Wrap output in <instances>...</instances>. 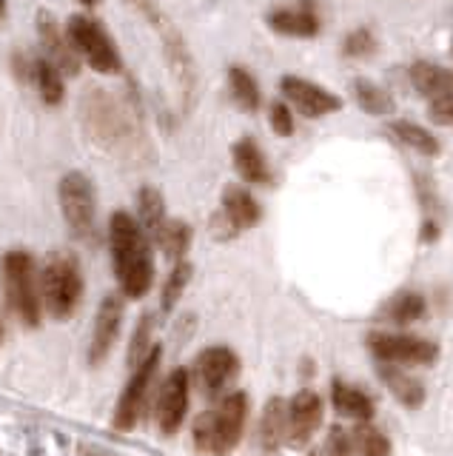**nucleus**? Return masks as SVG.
<instances>
[{"label":"nucleus","instance_id":"23","mask_svg":"<svg viewBox=\"0 0 453 456\" xmlns=\"http://www.w3.org/2000/svg\"><path fill=\"white\" fill-rule=\"evenodd\" d=\"M260 439L265 451H277L282 439H288V403L282 399H271L263 411L260 422Z\"/></svg>","mask_w":453,"mask_h":456},{"label":"nucleus","instance_id":"15","mask_svg":"<svg viewBox=\"0 0 453 456\" xmlns=\"http://www.w3.org/2000/svg\"><path fill=\"white\" fill-rule=\"evenodd\" d=\"M86 114H89V126L97 134V140H103L106 146H117L125 137V120L120 109L115 106V100L103 92H94L86 97Z\"/></svg>","mask_w":453,"mask_h":456},{"label":"nucleus","instance_id":"21","mask_svg":"<svg viewBox=\"0 0 453 456\" xmlns=\"http://www.w3.org/2000/svg\"><path fill=\"white\" fill-rule=\"evenodd\" d=\"M410 83L417 86V92L425 94L428 100L439 97V94H448L453 92V75L448 69L428 63V61H417L410 66Z\"/></svg>","mask_w":453,"mask_h":456},{"label":"nucleus","instance_id":"9","mask_svg":"<svg viewBox=\"0 0 453 456\" xmlns=\"http://www.w3.org/2000/svg\"><path fill=\"white\" fill-rule=\"evenodd\" d=\"M123 297L117 294H106L101 299L94 314V328H92V339H89V365H103L109 360L111 348L120 337L123 328Z\"/></svg>","mask_w":453,"mask_h":456},{"label":"nucleus","instance_id":"8","mask_svg":"<svg viewBox=\"0 0 453 456\" xmlns=\"http://www.w3.org/2000/svg\"><path fill=\"white\" fill-rule=\"evenodd\" d=\"M368 348L374 351L379 362L393 365H428L439 356L436 342L410 334H371L368 337Z\"/></svg>","mask_w":453,"mask_h":456},{"label":"nucleus","instance_id":"24","mask_svg":"<svg viewBox=\"0 0 453 456\" xmlns=\"http://www.w3.org/2000/svg\"><path fill=\"white\" fill-rule=\"evenodd\" d=\"M154 242L160 246V251L168 260H186V251L191 248V225L186 220H172L168 217L163 228L154 234Z\"/></svg>","mask_w":453,"mask_h":456},{"label":"nucleus","instance_id":"26","mask_svg":"<svg viewBox=\"0 0 453 456\" xmlns=\"http://www.w3.org/2000/svg\"><path fill=\"white\" fill-rule=\"evenodd\" d=\"M391 134H393L396 140H400L405 149H410V151H419V154H425V157L439 154V140H436L425 126H419V123L393 120V123H391Z\"/></svg>","mask_w":453,"mask_h":456},{"label":"nucleus","instance_id":"12","mask_svg":"<svg viewBox=\"0 0 453 456\" xmlns=\"http://www.w3.org/2000/svg\"><path fill=\"white\" fill-rule=\"evenodd\" d=\"M237 368H239V360L231 348L211 346L197 356L194 377H197V385H200L208 396H214L225 388V385H229V379H234Z\"/></svg>","mask_w":453,"mask_h":456},{"label":"nucleus","instance_id":"32","mask_svg":"<svg viewBox=\"0 0 453 456\" xmlns=\"http://www.w3.org/2000/svg\"><path fill=\"white\" fill-rule=\"evenodd\" d=\"M151 328H154V320H151V314H143L134 328V337H132V346H129V365L134 368L137 362H143L146 360V354L154 348L151 346Z\"/></svg>","mask_w":453,"mask_h":456},{"label":"nucleus","instance_id":"10","mask_svg":"<svg viewBox=\"0 0 453 456\" xmlns=\"http://www.w3.org/2000/svg\"><path fill=\"white\" fill-rule=\"evenodd\" d=\"M191 399V377L186 368H174L166 377L160 396H158V425L166 436H174L180 431L182 419H186Z\"/></svg>","mask_w":453,"mask_h":456},{"label":"nucleus","instance_id":"31","mask_svg":"<svg viewBox=\"0 0 453 456\" xmlns=\"http://www.w3.org/2000/svg\"><path fill=\"white\" fill-rule=\"evenodd\" d=\"M351 442L357 456H391V442L371 425H360L357 431H351Z\"/></svg>","mask_w":453,"mask_h":456},{"label":"nucleus","instance_id":"17","mask_svg":"<svg viewBox=\"0 0 453 456\" xmlns=\"http://www.w3.org/2000/svg\"><path fill=\"white\" fill-rule=\"evenodd\" d=\"M268 26L288 37H314L320 32V18L311 6H294L268 14Z\"/></svg>","mask_w":453,"mask_h":456},{"label":"nucleus","instance_id":"6","mask_svg":"<svg viewBox=\"0 0 453 456\" xmlns=\"http://www.w3.org/2000/svg\"><path fill=\"white\" fill-rule=\"evenodd\" d=\"M66 35L72 40V46L77 49V54L94 71H101V75H117L120 71L123 66L120 52L115 46V40H111L103 28V23H97L89 14H75V18L66 23Z\"/></svg>","mask_w":453,"mask_h":456},{"label":"nucleus","instance_id":"13","mask_svg":"<svg viewBox=\"0 0 453 456\" xmlns=\"http://www.w3.org/2000/svg\"><path fill=\"white\" fill-rule=\"evenodd\" d=\"M37 35L40 43H44V54L58 66L63 75H77L80 71V54L72 46L69 35H63V28L58 26V20L52 18V12L40 9L37 12Z\"/></svg>","mask_w":453,"mask_h":456},{"label":"nucleus","instance_id":"38","mask_svg":"<svg viewBox=\"0 0 453 456\" xmlns=\"http://www.w3.org/2000/svg\"><path fill=\"white\" fill-rule=\"evenodd\" d=\"M6 14V0H0V18Z\"/></svg>","mask_w":453,"mask_h":456},{"label":"nucleus","instance_id":"3","mask_svg":"<svg viewBox=\"0 0 453 456\" xmlns=\"http://www.w3.org/2000/svg\"><path fill=\"white\" fill-rule=\"evenodd\" d=\"M248 417V399L243 391H234L222 396L220 403L206 411L200 419L194 422V445L197 451L211 456H225L237 448L239 436H243Z\"/></svg>","mask_w":453,"mask_h":456},{"label":"nucleus","instance_id":"36","mask_svg":"<svg viewBox=\"0 0 453 456\" xmlns=\"http://www.w3.org/2000/svg\"><path fill=\"white\" fill-rule=\"evenodd\" d=\"M353 453V442L343 431H331L328 445H325V456H351Z\"/></svg>","mask_w":453,"mask_h":456},{"label":"nucleus","instance_id":"27","mask_svg":"<svg viewBox=\"0 0 453 456\" xmlns=\"http://www.w3.org/2000/svg\"><path fill=\"white\" fill-rule=\"evenodd\" d=\"M229 92H231V100L243 111L251 114L260 109V86L254 80L251 71H246L243 66L229 69Z\"/></svg>","mask_w":453,"mask_h":456},{"label":"nucleus","instance_id":"1","mask_svg":"<svg viewBox=\"0 0 453 456\" xmlns=\"http://www.w3.org/2000/svg\"><path fill=\"white\" fill-rule=\"evenodd\" d=\"M109 248L111 265L123 297L140 299L151 291L154 282V256H151V237L140 220L129 211H115L109 220Z\"/></svg>","mask_w":453,"mask_h":456},{"label":"nucleus","instance_id":"18","mask_svg":"<svg viewBox=\"0 0 453 456\" xmlns=\"http://www.w3.org/2000/svg\"><path fill=\"white\" fill-rule=\"evenodd\" d=\"M231 160H234L237 175L243 177L246 183L260 185V183H268V180H271V171H268L265 154L260 151L257 140H251V137L237 140L234 146H231Z\"/></svg>","mask_w":453,"mask_h":456},{"label":"nucleus","instance_id":"34","mask_svg":"<svg viewBox=\"0 0 453 456\" xmlns=\"http://www.w3.org/2000/svg\"><path fill=\"white\" fill-rule=\"evenodd\" d=\"M268 120H271L274 134L279 137H291L294 134V114L286 103H274L271 111H268Z\"/></svg>","mask_w":453,"mask_h":456},{"label":"nucleus","instance_id":"11","mask_svg":"<svg viewBox=\"0 0 453 456\" xmlns=\"http://www.w3.org/2000/svg\"><path fill=\"white\" fill-rule=\"evenodd\" d=\"M279 89L286 94L288 103L305 114V118H325V114H334L343 109V100H339L334 92L322 89L314 80H305V77H294V75H286L279 80Z\"/></svg>","mask_w":453,"mask_h":456},{"label":"nucleus","instance_id":"7","mask_svg":"<svg viewBox=\"0 0 453 456\" xmlns=\"http://www.w3.org/2000/svg\"><path fill=\"white\" fill-rule=\"evenodd\" d=\"M160 360H163V348L154 346L146 354V360L132 368V379L125 382V388L117 399V408H115V428L117 431H132V428L137 425L140 413H143V408H146L151 382H154V377H158Z\"/></svg>","mask_w":453,"mask_h":456},{"label":"nucleus","instance_id":"22","mask_svg":"<svg viewBox=\"0 0 453 456\" xmlns=\"http://www.w3.org/2000/svg\"><path fill=\"white\" fill-rule=\"evenodd\" d=\"M334 408L343 413L348 419H357V422H368L374 417V403L371 396L362 394L360 388H353V385H345V382H334Z\"/></svg>","mask_w":453,"mask_h":456},{"label":"nucleus","instance_id":"19","mask_svg":"<svg viewBox=\"0 0 453 456\" xmlns=\"http://www.w3.org/2000/svg\"><path fill=\"white\" fill-rule=\"evenodd\" d=\"M32 83L44 100L46 106H61L63 97H66V86H63V71L54 66L46 54L35 57L32 63Z\"/></svg>","mask_w":453,"mask_h":456},{"label":"nucleus","instance_id":"39","mask_svg":"<svg viewBox=\"0 0 453 456\" xmlns=\"http://www.w3.org/2000/svg\"><path fill=\"white\" fill-rule=\"evenodd\" d=\"M83 6H97V0H80Z\"/></svg>","mask_w":453,"mask_h":456},{"label":"nucleus","instance_id":"37","mask_svg":"<svg viewBox=\"0 0 453 456\" xmlns=\"http://www.w3.org/2000/svg\"><path fill=\"white\" fill-rule=\"evenodd\" d=\"M4 339H6V328H4V322H0V346H4Z\"/></svg>","mask_w":453,"mask_h":456},{"label":"nucleus","instance_id":"30","mask_svg":"<svg viewBox=\"0 0 453 456\" xmlns=\"http://www.w3.org/2000/svg\"><path fill=\"white\" fill-rule=\"evenodd\" d=\"M388 320L393 322H400V325H408V322H417L425 317V297L417 294V291H402V294H396L388 308Z\"/></svg>","mask_w":453,"mask_h":456},{"label":"nucleus","instance_id":"29","mask_svg":"<svg viewBox=\"0 0 453 456\" xmlns=\"http://www.w3.org/2000/svg\"><path fill=\"white\" fill-rule=\"evenodd\" d=\"M353 97L362 106V111L368 114H391L393 111V97L382 89V86L371 83V80H357L353 83Z\"/></svg>","mask_w":453,"mask_h":456},{"label":"nucleus","instance_id":"33","mask_svg":"<svg viewBox=\"0 0 453 456\" xmlns=\"http://www.w3.org/2000/svg\"><path fill=\"white\" fill-rule=\"evenodd\" d=\"M343 52L348 57H368L376 52V40L374 35L368 32V28H357V32H351L343 43Z\"/></svg>","mask_w":453,"mask_h":456},{"label":"nucleus","instance_id":"4","mask_svg":"<svg viewBox=\"0 0 453 456\" xmlns=\"http://www.w3.org/2000/svg\"><path fill=\"white\" fill-rule=\"evenodd\" d=\"M83 268L72 251H52L40 268V291L44 308L54 320H69L83 303Z\"/></svg>","mask_w":453,"mask_h":456},{"label":"nucleus","instance_id":"14","mask_svg":"<svg viewBox=\"0 0 453 456\" xmlns=\"http://www.w3.org/2000/svg\"><path fill=\"white\" fill-rule=\"evenodd\" d=\"M322 422V399L314 391H300L288 403V442L294 448L308 445Z\"/></svg>","mask_w":453,"mask_h":456},{"label":"nucleus","instance_id":"25","mask_svg":"<svg viewBox=\"0 0 453 456\" xmlns=\"http://www.w3.org/2000/svg\"><path fill=\"white\" fill-rule=\"evenodd\" d=\"M137 220L140 225L146 228V234L154 240V234L160 232L163 223L168 220L166 217V203H163V194L154 189V185H143V189L137 191Z\"/></svg>","mask_w":453,"mask_h":456},{"label":"nucleus","instance_id":"28","mask_svg":"<svg viewBox=\"0 0 453 456\" xmlns=\"http://www.w3.org/2000/svg\"><path fill=\"white\" fill-rule=\"evenodd\" d=\"M189 282H191V263L189 260H177L174 268L168 271V277L163 282V291H160V311L163 314L174 311V305L180 303V297L186 294Z\"/></svg>","mask_w":453,"mask_h":456},{"label":"nucleus","instance_id":"20","mask_svg":"<svg viewBox=\"0 0 453 456\" xmlns=\"http://www.w3.org/2000/svg\"><path fill=\"white\" fill-rule=\"evenodd\" d=\"M379 377L382 382L388 385L391 394L400 399V403L405 408H419L425 403V388H422V382L414 379L410 374H405V370H400L393 362H382L379 365Z\"/></svg>","mask_w":453,"mask_h":456},{"label":"nucleus","instance_id":"2","mask_svg":"<svg viewBox=\"0 0 453 456\" xmlns=\"http://www.w3.org/2000/svg\"><path fill=\"white\" fill-rule=\"evenodd\" d=\"M0 285L12 314L26 325L37 328L44 322V291L35 256L26 248H12L0 260Z\"/></svg>","mask_w":453,"mask_h":456},{"label":"nucleus","instance_id":"5","mask_svg":"<svg viewBox=\"0 0 453 456\" xmlns=\"http://www.w3.org/2000/svg\"><path fill=\"white\" fill-rule=\"evenodd\" d=\"M58 200L72 237L92 242L97 234V200L92 180L83 171H66L58 183Z\"/></svg>","mask_w":453,"mask_h":456},{"label":"nucleus","instance_id":"35","mask_svg":"<svg viewBox=\"0 0 453 456\" xmlns=\"http://www.w3.org/2000/svg\"><path fill=\"white\" fill-rule=\"evenodd\" d=\"M428 114H431V120L436 126H453V92L433 97Z\"/></svg>","mask_w":453,"mask_h":456},{"label":"nucleus","instance_id":"16","mask_svg":"<svg viewBox=\"0 0 453 456\" xmlns=\"http://www.w3.org/2000/svg\"><path fill=\"white\" fill-rule=\"evenodd\" d=\"M229 223L237 228V232H246V228H254L260 223L263 211H260V203L254 200V194L243 185H225L222 191V208H220Z\"/></svg>","mask_w":453,"mask_h":456}]
</instances>
